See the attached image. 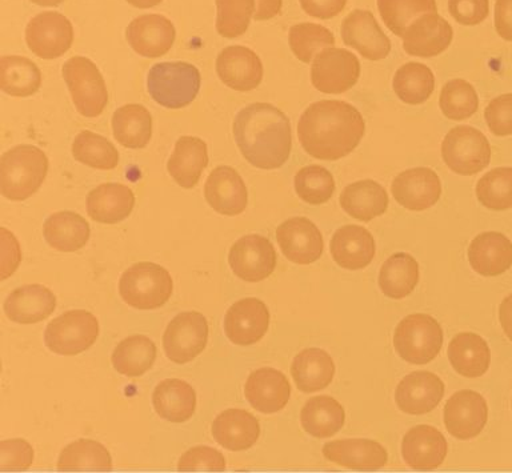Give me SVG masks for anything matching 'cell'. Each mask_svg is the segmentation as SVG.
Here are the masks:
<instances>
[{
  "instance_id": "6da1fadb",
  "label": "cell",
  "mask_w": 512,
  "mask_h": 473,
  "mask_svg": "<svg viewBox=\"0 0 512 473\" xmlns=\"http://www.w3.org/2000/svg\"><path fill=\"white\" fill-rule=\"evenodd\" d=\"M366 123L352 104L342 100L312 103L298 123L303 150L312 158L335 162L352 154L362 142Z\"/></svg>"
},
{
  "instance_id": "7a4b0ae2",
  "label": "cell",
  "mask_w": 512,
  "mask_h": 473,
  "mask_svg": "<svg viewBox=\"0 0 512 473\" xmlns=\"http://www.w3.org/2000/svg\"><path fill=\"white\" fill-rule=\"evenodd\" d=\"M234 136L244 159L260 170H276L290 158V120L272 104L243 108L235 118Z\"/></svg>"
},
{
  "instance_id": "3957f363",
  "label": "cell",
  "mask_w": 512,
  "mask_h": 473,
  "mask_svg": "<svg viewBox=\"0 0 512 473\" xmlns=\"http://www.w3.org/2000/svg\"><path fill=\"white\" fill-rule=\"evenodd\" d=\"M47 171V156L38 147L22 144L11 148L0 159V192L14 202L31 198L42 186Z\"/></svg>"
},
{
  "instance_id": "277c9868",
  "label": "cell",
  "mask_w": 512,
  "mask_h": 473,
  "mask_svg": "<svg viewBox=\"0 0 512 473\" xmlns=\"http://www.w3.org/2000/svg\"><path fill=\"white\" fill-rule=\"evenodd\" d=\"M174 284L166 268L155 263H138L128 268L119 282L124 303L136 310H155L170 300Z\"/></svg>"
},
{
  "instance_id": "5b68a950",
  "label": "cell",
  "mask_w": 512,
  "mask_h": 473,
  "mask_svg": "<svg viewBox=\"0 0 512 473\" xmlns=\"http://www.w3.org/2000/svg\"><path fill=\"white\" fill-rule=\"evenodd\" d=\"M147 87L160 106L178 110L194 102L200 90V72L184 62L155 64L147 76Z\"/></svg>"
},
{
  "instance_id": "8992f818",
  "label": "cell",
  "mask_w": 512,
  "mask_h": 473,
  "mask_svg": "<svg viewBox=\"0 0 512 473\" xmlns=\"http://www.w3.org/2000/svg\"><path fill=\"white\" fill-rule=\"evenodd\" d=\"M443 346L442 327L430 315L407 316L396 327L394 347L400 358L410 364L431 363Z\"/></svg>"
},
{
  "instance_id": "52a82bcc",
  "label": "cell",
  "mask_w": 512,
  "mask_h": 473,
  "mask_svg": "<svg viewBox=\"0 0 512 473\" xmlns=\"http://www.w3.org/2000/svg\"><path fill=\"white\" fill-rule=\"evenodd\" d=\"M491 146L486 135L474 127L452 128L442 143L444 164L455 174H479L491 162Z\"/></svg>"
},
{
  "instance_id": "ba28073f",
  "label": "cell",
  "mask_w": 512,
  "mask_h": 473,
  "mask_svg": "<svg viewBox=\"0 0 512 473\" xmlns=\"http://www.w3.org/2000/svg\"><path fill=\"white\" fill-rule=\"evenodd\" d=\"M63 78L80 115L96 118L102 114L107 106L108 92L96 64L83 56H74L64 63Z\"/></svg>"
},
{
  "instance_id": "9c48e42d",
  "label": "cell",
  "mask_w": 512,
  "mask_h": 473,
  "mask_svg": "<svg viewBox=\"0 0 512 473\" xmlns=\"http://www.w3.org/2000/svg\"><path fill=\"white\" fill-rule=\"evenodd\" d=\"M99 336V323L91 312H64L46 328L44 342L56 355L75 356L94 346Z\"/></svg>"
},
{
  "instance_id": "30bf717a",
  "label": "cell",
  "mask_w": 512,
  "mask_h": 473,
  "mask_svg": "<svg viewBox=\"0 0 512 473\" xmlns=\"http://www.w3.org/2000/svg\"><path fill=\"white\" fill-rule=\"evenodd\" d=\"M360 71L362 68L358 56L351 51L346 48H326L312 62V86L323 94H343L358 83Z\"/></svg>"
},
{
  "instance_id": "8fae6325",
  "label": "cell",
  "mask_w": 512,
  "mask_h": 473,
  "mask_svg": "<svg viewBox=\"0 0 512 473\" xmlns=\"http://www.w3.org/2000/svg\"><path fill=\"white\" fill-rule=\"evenodd\" d=\"M208 342V323L199 312H183L168 324L163 347L172 363L186 364L199 356Z\"/></svg>"
},
{
  "instance_id": "7c38bea8",
  "label": "cell",
  "mask_w": 512,
  "mask_h": 473,
  "mask_svg": "<svg viewBox=\"0 0 512 473\" xmlns=\"http://www.w3.org/2000/svg\"><path fill=\"white\" fill-rule=\"evenodd\" d=\"M74 42V27L59 12H42L26 28V43L32 54L42 59H56L66 54Z\"/></svg>"
},
{
  "instance_id": "4fadbf2b",
  "label": "cell",
  "mask_w": 512,
  "mask_h": 473,
  "mask_svg": "<svg viewBox=\"0 0 512 473\" xmlns=\"http://www.w3.org/2000/svg\"><path fill=\"white\" fill-rule=\"evenodd\" d=\"M228 263L238 278L250 283L262 282L275 271V248L264 236H243L231 247Z\"/></svg>"
},
{
  "instance_id": "5bb4252c",
  "label": "cell",
  "mask_w": 512,
  "mask_h": 473,
  "mask_svg": "<svg viewBox=\"0 0 512 473\" xmlns=\"http://www.w3.org/2000/svg\"><path fill=\"white\" fill-rule=\"evenodd\" d=\"M403 50L416 58H434L451 46L454 30L438 12L419 16L403 32Z\"/></svg>"
},
{
  "instance_id": "9a60e30c",
  "label": "cell",
  "mask_w": 512,
  "mask_h": 473,
  "mask_svg": "<svg viewBox=\"0 0 512 473\" xmlns=\"http://www.w3.org/2000/svg\"><path fill=\"white\" fill-rule=\"evenodd\" d=\"M443 416L448 434L459 440L474 439L487 424L486 399L475 391L456 392L444 407Z\"/></svg>"
},
{
  "instance_id": "2e32d148",
  "label": "cell",
  "mask_w": 512,
  "mask_h": 473,
  "mask_svg": "<svg viewBox=\"0 0 512 473\" xmlns=\"http://www.w3.org/2000/svg\"><path fill=\"white\" fill-rule=\"evenodd\" d=\"M343 43L354 48L367 60L386 59L391 52V40L384 34L372 12L355 10L346 16L340 27Z\"/></svg>"
},
{
  "instance_id": "e0dca14e",
  "label": "cell",
  "mask_w": 512,
  "mask_h": 473,
  "mask_svg": "<svg viewBox=\"0 0 512 473\" xmlns=\"http://www.w3.org/2000/svg\"><path fill=\"white\" fill-rule=\"evenodd\" d=\"M396 203L410 211L434 207L442 195V183L431 168L418 167L400 172L391 184Z\"/></svg>"
},
{
  "instance_id": "ac0fdd59",
  "label": "cell",
  "mask_w": 512,
  "mask_h": 473,
  "mask_svg": "<svg viewBox=\"0 0 512 473\" xmlns=\"http://www.w3.org/2000/svg\"><path fill=\"white\" fill-rule=\"evenodd\" d=\"M270 326V311L262 300L248 298L232 304L224 318L227 338L236 346L260 342Z\"/></svg>"
},
{
  "instance_id": "d6986e66",
  "label": "cell",
  "mask_w": 512,
  "mask_h": 473,
  "mask_svg": "<svg viewBox=\"0 0 512 473\" xmlns=\"http://www.w3.org/2000/svg\"><path fill=\"white\" fill-rule=\"evenodd\" d=\"M280 250L292 263L311 264L323 255L324 242L319 228L307 218H292L276 230Z\"/></svg>"
},
{
  "instance_id": "ffe728a7",
  "label": "cell",
  "mask_w": 512,
  "mask_h": 473,
  "mask_svg": "<svg viewBox=\"0 0 512 473\" xmlns=\"http://www.w3.org/2000/svg\"><path fill=\"white\" fill-rule=\"evenodd\" d=\"M126 38L136 54L144 58H160L174 46L176 31L166 16L142 15L132 20Z\"/></svg>"
},
{
  "instance_id": "44dd1931",
  "label": "cell",
  "mask_w": 512,
  "mask_h": 473,
  "mask_svg": "<svg viewBox=\"0 0 512 473\" xmlns=\"http://www.w3.org/2000/svg\"><path fill=\"white\" fill-rule=\"evenodd\" d=\"M216 72L220 80L232 90H255L262 83L263 64L250 48L231 46L224 48L216 59Z\"/></svg>"
},
{
  "instance_id": "7402d4cb",
  "label": "cell",
  "mask_w": 512,
  "mask_h": 473,
  "mask_svg": "<svg viewBox=\"0 0 512 473\" xmlns=\"http://www.w3.org/2000/svg\"><path fill=\"white\" fill-rule=\"evenodd\" d=\"M444 384L431 372L420 371L407 375L395 392L399 410L408 415H426L442 402Z\"/></svg>"
},
{
  "instance_id": "603a6c76",
  "label": "cell",
  "mask_w": 512,
  "mask_h": 473,
  "mask_svg": "<svg viewBox=\"0 0 512 473\" xmlns=\"http://www.w3.org/2000/svg\"><path fill=\"white\" fill-rule=\"evenodd\" d=\"M207 203L218 214L236 216L246 210L248 194L242 176L234 168L216 167L204 186Z\"/></svg>"
},
{
  "instance_id": "cb8c5ba5",
  "label": "cell",
  "mask_w": 512,
  "mask_h": 473,
  "mask_svg": "<svg viewBox=\"0 0 512 473\" xmlns=\"http://www.w3.org/2000/svg\"><path fill=\"white\" fill-rule=\"evenodd\" d=\"M448 446L442 432L430 426L411 428L403 438L402 456L408 467L432 471L442 466Z\"/></svg>"
},
{
  "instance_id": "d4e9b609",
  "label": "cell",
  "mask_w": 512,
  "mask_h": 473,
  "mask_svg": "<svg viewBox=\"0 0 512 473\" xmlns=\"http://www.w3.org/2000/svg\"><path fill=\"white\" fill-rule=\"evenodd\" d=\"M244 395L254 410L275 414L287 406L291 386L282 372L274 368H260L248 376Z\"/></svg>"
},
{
  "instance_id": "484cf974",
  "label": "cell",
  "mask_w": 512,
  "mask_h": 473,
  "mask_svg": "<svg viewBox=\"0 0 512 473\" xmlns=\"http://www.w3.org/2000/svg\"><path fill=\"white\" fill-rule=\"evenodd\" d=\"M323 456L336 466L359 471H376L388 462L383 446L368 439L334 440L324 444Z\"/></svg>"
},
{
  "instance_id": "4316f807",
  "label": "cell",
  "mask_w": 512,
  "mask_h": 473,
  "mask_svg": "<svg viewBox=\"0 0 512 473\" xmlns=\"http://www.w3.org/2000/svg\"><path fill=\"white\" fill-rule=\"evenodd\" d=\"M468 262L476 274L494 278L512 267V243L500 232H484L468 247Z\"/></svg>"
},
{
  "instance_id": "83f0119b",
  "label": "cell",
  "mask_w": 512,
  "mask_h": 473,
  "mask_svg": "<svg viewBox=\"0 0 512 473\" xmlns=\"http://www.w3.org/2000/svg\"><path fill=\"white\" fill-rule=\"evenodd\" d=\"M330 251L332 259L344 270H363L375 258L374 236L364 227L344 226L332 236Z\"/></svg>"
},
{
  "instance_id": "f1b7e54d",
  "label": "cell",
  "mask_w": 512,
  "mask_h": 473,
  "mask_svg": "<svg viewBox=\"0 0 512 473\" xmlns=\"http://www.w3.org/2000/svg\"><path fill=\"white\" fill-rule=\"evenodd\" d=\"M55 307V295L40 284L20 287L4 302L7 318L19 324L43 322L55 311Z\"/></svg>"
},
{
  "instance_id": "f546056e",
  "label": "cell",
  "mask_w": 512,
  "mask_h": 473,
  "mask_svg": "<svg viewBox=\"0 0 512 473\" xmlns=\"http://www.w3.org/2000/svg\"><path fill=\"white\" fill-rule=\"evenodd\" d=\"M135 206V195L124 184L107 183L88 194V216L95 222L116 224L127 219Z\"/></svg>"
},
{
  "instance_id": "4dcf8cb0",
  "label": "cell",
  "mask_w": 512,
  "mask_h": 473,
  "mask_svg": "<svg viewBox=\"0 0 512 473\" xmlns=\"http://www.w3.org/2000/svg\"><path fill=\"white\" fill-rule=\"evenodd\" d=\"M212 436L228 451L250 450L259 440V422L250 412L227 410L212 424Z\"/></svg>"
},
{
  "instance_id": "1f68e13d",
  "label": "cell",
  "mask_w": 512,
  "mask_h": 473,
  "mask_svg": "<svg viewBox=\"0 0 512 473\" xmlns=\"http://www.w3.org/2000/svg\"><path fill=\"white\" fill-rule=\"evenodd\" d=\"M339 202L351 218L360 222H371L386 214L390 199L379 183L374 180H360L344 188Z\"/></svg>"
},
{
  "instance_id": "d6a6232c",
  "label": "cell",
  "mask_w": 512,
  "mask_h": 473,
  "mask_svg": "<svg viewBox=\"0 0 512 473\" xmlns=\"http://www.w3.org/2000/svg\"><path fill=\"white\" fill-rule=\"evenodd\" d=\"M291 375L299 391L314 394L332 383L335 375L334 360L326 351L307 348L296 355L292 362Z\"/></svg>"
},
{
  "instance_id": "836d02e7",
  "label": "cell",
  "mask_w": 512,
  "mask_h": 473,
  "mask_svg": "<svg viewBox=\"0 0 512 473\" xmlns=\"http://www.w3.org/2000/svg\"><path fill=\"white\" fill-rule=\"evenodd\" d=\"M207 164V144L202 139L183 136L175 144V150L168 160L167 170L180 187L188 190L199 182Z\"/></svg>"
},
{
  "instance_id": "e575fe53",
  "label": "cell",
  "mask_w": 512,
  "mask_h": 473,
  "mask_svg": "<svg viewBox=\"0 0 512 473\" xmlns=\"http://www.w3.org/2000/svg\"><path fill=\"white\" fill-rule=\"evenodd\" d=\"M448 360L452 368L464 378H480L490 368V347L479 335L462 332L451 340L448 346Z\"/></svg>"
},
{
  "instance_id": "d590c367",
  "label": "cell",
  "mask_w": 512,
  "mask_h": 473,
  "mask_svg": "<svg viewBox=\"0 0 512 473\" xmlns=\"http://www.w3.org/2000/svg\"><path fill=\"white\" fill-rule=\"evenodd\" d=\"M156 414L171 423H184L195 414L196 395L190 384L167 379L158 384L152 395Z\"/></svg>"
},
{
  "instance_id": "8d00e7d4",
  "label": "cell",
  "mask_w": 512,
  "mask_h": 473,
  "mask_svg": "<svg viewBox=\"0 0 512 473\" xmlns=\"http://www.w3.org/2000/svg\"><path fill=\"white\" fill-rule=\"evenodd\" d=\"M344 422H346L344 408L331 396L311 398L300 412L303 430L316 439H327L338 434Z\"/></svg>"
},
{
  "instance_id": "74e56055",
  "label": "cell",
  "mask_w": 512,
  "mask_h": 473,
  "mask_svg": "<svg viewBox=\"0 0 512 473\" xmlns=\"http://www.w3.org/2000/svg\"><path fill=\"white\" fill-rule=\"evenodd\" d=\"M90 232L86 219L74 212L51 215L43 227L46 242L62 252H75L86 246Z\"/></svg>"
},
{
  "instance_id": "f35d334b",
  "label": "cell",
  "mask_w": 512,
  "mask_h": 473,
  "mask_svg": "<svg viewBox=\"0 0 512 473\" xmlns=\"http://www.w3.org/2000/svg\"><path fill=\"white\" fill-rule=\"evenodd\" d=\"M419 283L418 262L410 254L399 252L384 262L379 272V287L387 298L403 299Z\"/></svg>"
},
{
  "instance_id": "ab89813d",
  "label": "cell",
  "mask_w": 512,
  "mask_h": 473,
  "mask_svg": "<svg viewBox=\"0 0 512 473\" xmlns=\"http://www.w3.org/2000/svg\"><path fill=\"white\" fill-rule=\"evenodd\" d=\"M42 84V72L32 60L10 55L0 58V90L15 98L34 95Z\"/></svg>"
},
{
  "instance_id": "60d3db41",
  "label": "cell",
  "mask_w": 512,
  "mask_h": 473,
  "mask_svg": "<svg viewBox=\"0 0 512 473\" xmlns=\"http://www.w3.org/2000/svg\"><path fill=\"white\" fill-rule=\"evenodd\" d=\"M115 139L123 147L140 150L147 146L152 135V118L147 108L140 104L120 107L112 118Z\"/></svg>"
},
{
  "instance_id": "b9f144b4",
  "label": "cell",
  "mask_w": 512,
  "mask_h": 473,
  "mask_svg": "<svg viewBox=\"0 0 512 473\" xmlns=\"http://www.w3.org/2000/svg\"><path fill=\"white\" fill-rule=\"evenodd\" d=\"M155 359V343L147 336L135 335L124 339L115 348L112 366L120 375L139 378L154 366Z\"/></svg>"
},
{
  "instance_id": "7bdbcfd3",
  "label": "cell",
  "mask_w": 512,
  "mask_h": 473,
  "mask_svg": "<svg viewBox=\"0 0 512 473\" xmlns=\"http://www.w3.org/2000/svg\"><path fill=\"white\" fill-rule=\"evenodd\" d=\"M392 87L396 96L410 106L426 103L435 90V76L426 64L410 62L395 72Z\"/></svg>"
},
{
  "instance_id": "ee69618b",
  "label": "cell",
  "mask_w": 512,
  "mask_h": 473,
  "mask_svg": "<svg viewBox=\"0 0 512 473\" xmlns=\"http://www.w3.org/2000/svg\"><path fill=\"white\" fill-rule=\"evenodd\" d=\"M59 472H111L110 452L94 440L82 439L71 443L62 451Z\"/></svg>"
},
{
  "instance_id": "f6af8a7d",
  "label": "cell",
  "mask_w": 512,
  "mask_h": 473,
  "mask_svg": "<svg viewBox=\"0 0 512 473\" xmlns=\"http://www.w3.org/2000/svg\"><path fill=\"white\" fill-rule=\"evenodd\" d=\"M72 155L79 163L96 170H114L119 163V152L114 144L91 131H82L76 136Z\"/></svg>"
},
{
  "instance_id": "bcb514c9",
  "label": "cell",
  "mask_w": 512,
  "mask_h": 473,
  "mask_svg": "<svg viewBox=\"0 0 512 473\" xmlns=\"http://www.w3.org/2000/svg\"><path fill=\"white\" fill-rule=\"evenodd\" d=\"M288 42L292 54L300 62L310 64L326 48L335 47V36L316 23H299L291 27Z\"/></svg>"
},
{
  "instance_id": "7dc6e473",
  "label": "cell",
  "mask_w": 512,
  "mask_h": 473,
  "mask_svg": "<svg viewBox=\"0 0 512 473\" xmlns=\"http://www.w3.org/2000/svg\"><path fill=\"white\" fill-rule=\"evenodd\" d=\"M380 18L391 32L402 38L403 32L419 16L436 12V0H378Z\"/></svg>"
},
{
  "instance_id": "c3c4849f",
  "label": "cell",
  "mask_w": 512,
  "mask_h": 473,
  "mask_svg": "<svg viewBox=\"0 0 512 473\" xmlns=\"http://www.w3.org/2000/svg\"><path fill=\"white\" fill-rule=\"evenodd\" d=\"M476 198L492 211L512 208V167H498L487 172L476 184Z\"/></svg>"
},
{
  "instance_id": "681fc988",
  "label": "cell",
  "mask_w": 512,
  "mask_h": 473,
  "mask_svg": "<svg viewBox=\"0 0 512 473\" xmlns=\"http://www.w3.org/2000/svg\"><path fill=\"white\" fill-rule=\"evenodd\" d=\"M439 107L450 120H466L478 111L479 96L471 83L464 79H452L440 92Z\"/></svg>"
},
{
  "instance_id": "f907efd6",
  "label": "cell",
  "mask_w": 512,
  "mask_h": 473,
  "mask_svg": "<svg viewBox=\"0 0 512 473\" xmlns=\"http://www.w3.org/2000/svg\"><path fill=\"white\" fill-rule=\"evenodd\" d=\"M295 191L304 203L320 206L327 203L335 192V180L331 172L322 166H307L295 175Z\"/></svg>"
},
{
  "instance_id": "816d5d0a",
  "label": "cell",
  "mask_w": 512,
  "mask_h": 473,
  "mask_svg": "<svg viewBox=\"0 0 512 473\" xmlns=\"http://www.w3.org/2000/svg\"><path fill=\"white\" fill-rule=\"evenodd\" d=\"M216 31L227 39L238 38L248 30L254 18L255 0H216Z\"/></svg>"
},
{
  "instance_id": "f5cc1de1",
  "label": "cell",
  "mask_w": 512,
  "mask_h": 473,
  "mask_svg": "<svg viewBox=\"0 0 512 473\" xmlns=\"http://www.w3.org/2000/svg\"><path fill=\"white\" fill-rule=\"evenodd\" d=\"M34 463V450L22 439L0 442V472H24Z\"/></svg>"
},
{
  "instance_id": "db71d44e",
  "label": "cell",
  "mask_w": 512,
  "mask_h": 473,
  "mask_svg": "<svg viewBox=\"0 0 512 473\" xmlns=\"http://www.w3.org/2000/svg\"><path fill=\"white\" fill-rule=\"evenodd\" d=\"M178 471L187 472H224L226 460L219 451L210 447H196L187 451L179 460Z\"/></svg>"
},
{
  "instance_id": "11a10c76",
  "label": "cell",
  "mask_w": 512,
  "mask_h": 473,
  "mask_svg": "<svg viewBox=\"0 0 512 473\" xmlns=\"http://www.w3.org/2000/svg\"><path fill=\"white\" fill-rule=\"evenodd\" d=\"M484 119L495 136H512V94L492 99L484 111Z\"/></svg>"
},
{
  "instance_id": "9f6ffc18",
  "label": "cell",
  "mask_w": 512,
  "mask_h": 473,
  "mask_svg": "<svg viewBox=\"0 0 512 473\" xmlns=\"http://www.w3.org/2000/svg\"><path fill=\"white\" fill-rule=\"evenodd\" d=\"M448 11L462 26H478L490 15V0H448Z\"/></svg>"
},
{
  "instance_id": "6f0895ef",
  "label": "cell",
  "mask_w": 512,
  "mask_h": 473,
  "mask_svg": "<svg viewBox=\"0 0 512 473\" xmlns=\"http://www.w3.org/2000/svg\"><path fill=\"white\" fill-rule=\"evenodd\" d=\"M299 3L307 15L327 20L338 16L346 7L347 0H299Z\"/></svg>"
},
{
  "instance_id": "680465c9",
  "label": "cell",
  "mask_w": 512,
  "mask_h": 473,
  "mask_svg": "<svg viewBox=\"0 0 512 473\" xmlns=\"http://www.w3.org/2000/svg\"><path fill=\"white\" fill-rule=\"evenodd\" d=\"M495 30L506 42H512V0H496Z\"/></svg>"
},
{
  "instance_id": "91938a15",
  "label": "cell",
  "mask_w": 512,
  "mask_h": 473,
  "mask_svg": "<svg viewBox=\"0 0 512 473\" xmlns=\"http://www.w3.org/2000/svg\"><path fill=\"white\" fill-rule=\"evenodd\" d=\"M283 0H255L254 19L258 22L270 20L280 14Z\"/></svg>"
},
{
  "instance_id": "94428289",
  "label": "cell",
  "mask_w": 512,
  "mask_h": 473,
  "mask_svg": "<svg viewBox=\"0 0 512 473\" xmlns=\"http://www.w3.org/2000/svg\"><path fill=\"white\" fill-rule=\"evenodd\" d=\"M499 320L504 334L512 342V294L503 300L499 307Z\"/></svg>"
},
{
  "instance_id": "6125c7cd",
  "label": "cell",
  "mask_w": 512,
  "mask_h": 473,
  "mask_svg": "<svg viewBox=\"0 0 512 473\" xmlns=\"http://www.w3.org/2000/svg\"><path fill=\"white\" fill-rule=\"evenodd\" d=\"M127 2L136 8H151L158 6L163 0H127Z\"/></svg>"
},
{
  "instance_id": "be15d7a7",
  "label": "cell",
  "mask_w": 512,
  "mask_h": 473,
  "mask_svg": "<svg viewBox=\"0 0 512 473\" xmlns=\"http://www.w3.org/2000/svg\"><path fill=\"white\" fill-rule=\"evenodd\" d=\"M32 3L38 4L42 7H56L60 6L64 0H31Z\"/></svg>"
},
{
  "instance_id": "e7e4bbea",
  "label": "cell",
  "mask_w": 512,
  "mask_h": 473,
  "mask_svg": "<svg viewBox=\"0 0 512 473\" xmlns=\"http://www.w3.org/2000/svg\"><path fill=\"white\" fill-rule=\"evenodd\" d=\"M512 404V403H511Z\"/></svg>"
}]
</instances>
